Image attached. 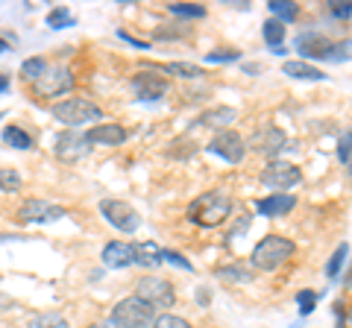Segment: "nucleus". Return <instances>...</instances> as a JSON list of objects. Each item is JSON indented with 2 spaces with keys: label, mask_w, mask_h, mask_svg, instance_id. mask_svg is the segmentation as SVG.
Returning <instances> with one entry per match:
<instances>
[{
  "label": "nucleus",
  "mask_w": 352,
  "mask_h": 328,
  "mask_svg": "<svg viewBox=\"0 0 352 328\" xmlns=\"http://www.w3.org/2000/svg\"><path fill=\"white\" fill-rule=\"evenodd\" d=\"M168 9L176 18H206V6L200 3H170Z\"/></svg>",
  "instance_id": "bb28decb"
},
{
  "label": "nucleus",
  "mask_w": 352,
  "mask_h": 328,
  "mask_svg": "<svg viewBox=\"0 0 352 328\" xmlns=\"http://www.w3.org/2000/svg\"><path fill=\"white\" fill-rule=\"evenodd\" d=\"M132 85V91H135L138 100H144V103H153V100H162L164 94H168V76H162L156 68H144V71H138L135 76L129 80Z\"/></svg>",
  "instance_id": "0eeeda50"
},
{
  "label": "nucleus",
  "mask_w": 352,
  "mask_h": 328,
  "mask_svg": "<svg viewBox=\"0 0 352 328\" xmlns=\"http://www.w3.org/2000/svg\"><path fill=\"white\" fill-rule=\"evenodd\" d=\"M232 214V196L226 191H206L188 205V220L200 229H217Z\"/></svg>",
  "instance_id": "f257e3e1"
},
{
  "label": "nucleus",
  "mask_w": 352,
  "mask_h": 328,
  "mask_svg": "<svg viewBox=\"0 0 352 328\" xmlns=\"http://www.w3.org/2000/svg\"><path fill=\"white\" fill-rule=\"evenodd\" d=\"M88 328H120L115 320H112V316H109V320H100V323H91V325H88Z\"/></svg>",
  "instance_id": "a19ab883"
},
{
  "label": "nucleus",
  "mask_w": 352,
  "mask_h": 328,
  "mask_svg": "<svg viewBox=\"0 0 352 328\" xmlns=\"http://www.w3.org/2000/svg\"><path fill=\"white\" fill-rule=\"evenodd\" d=\"M182 36H188V30H173V24H162L153 32V38H182Z\"/></svg>",
  "instance_id": "4c0bfd02"
},
{
  "label": "nucleus",
  "mask_w": 352,
  "mask_h": 328,
  "mask_svg": "<svg viewBox=\"0 0 352 328\" xmlns=\"http://www.w3.org/2000/svg\"><path fill=\"white\" fill-rule=\"evenodd\" d=\"M294 253H296L294 240L282 237V235H267V237H261V240H258L256 249H252L250 264L256 267V270L273 272V270H279L282 264H288V261L294 258Z\"/></svg>",
  "instance_id": "f03ea898"
},
{
  "label": "nucleus",
  "mask_w": 352,
  "mask_h": 328,
  "mask_svg": "<svg viewBox=\"0 0 352 328\" xmlns=\"http://www.w3.org/2000/svg\"><path fill=\"white\" fill-rule=\"evenodd\" d=\"M261 36H264V41H267V45L282 47V41H285V24H282V21H276V18H270L267 24H264Z\"/></svg>",
  "instance_id": "5701e85b"
},
{
  "label": "nucleus",
  "mask_w": 352,
  "mask_h": 328,
  "mask_svg": "<svg viewBox=\"0 0 352 328\" xmlns=\"http://www.w3.org/2000/svg\"><path fill=\"white\" fill-rule=\"evenodd\" d=\"M294 47L300 50L305 59H323V62H329L332 41H329L326 36H317V32H302V36H296Z\"/></svg>",
  "instance_id": "2eb2a0df"
},
{
  "label": "nucleus",
  "mask_w": 352,
  "mask_h": 328,
  "mask_svg": "<svg viewBox=\"0 0 352 328\" xmlns=\"http://www.w3.org/2000/svg\"><path fill=\"white\" fill-rule=\"evenodd\" d=\"M238 59H241L238 50H214L206 56V62H238Z\"/></svg>",
  "instance_id": "58836bf2"
},
{
  "label": "nucleus",
  "mask_w": 352,
  "mask_h": 328,
  "mask_svg": "<svg viewBox=\"0 0 352 328\" xmlns=\"http://www.w3.org/2000/svg\"><path fill=\"white\" fill-rule=\"evenodd\" d=\"M118 38H124V41H129V45H135L138 50H147V47H150V45H147V41H138V38H132V36H129V32H124V30H120V32H118Z\"/></svg>",
  "instance_id": "ea45409f"
},
{
  "label": "nucleus",
  "mask_w": 352,
  "mask_h": 328,
  "mask_svg": "<svg viewBox=\"0 0 352 328\" xmlns=\"http://www.w3.org/2000/svg\"><path fill=\"white\" fill-rule=\"evenodd\" d=\"M32 89H36L38 97L44 100H50V97H62L74 89V76L68 68H47L36 82H32Z\"/></svg>",
  "instance_id": "1a4fd4ad"
},
{
  "label": "nucleus",
  "mask_w": 352,
  "mask_h": 328,
  "mask_svg": "<svg viewBox=\"0 0 352 328\" xmlns=\"http://www.w3.org/2000/svg\"><path fill=\"white\" fill-rule=\"evenodd\" d=\"M162 261H164V249L156 246L153 240L135 246V264H141V267H159Z\"/></svg>",
  "instance_id": "aec40b11"
},
{
  "label": "nucleus",
  "mask_w": 352,
  "mask_h": 328,
  "mask_svg": "<svg viewBox=\"0 0 352 328\" xmlns=\"http://www.w3.org/2000/svg\"><path fill=\"white\" fill-rule=\"evenodd\" d=\"M150 328H194L185 316H176V314H162V316H156L153 320V325Z\"/></svg>",
  "instance_id": "7c9ffc66"
},
{
  "label": "nucleus",
  "mask_w": 352,
  "mask_h": 328,
  "mask_svg": "<svg viewBox=\"0 0 352 328\" xmlns=\"http://www.w3.org/2000/svg\"><path fill=\"white\" fill-rule=\"evenodd\" d=\"M153 305H147L144 299L138 296H129V299H120L115 308H112V320L120 328H147L153 325Z\"/></svg>",
  "instance_id": "20e7f679"
},
{
  "label": "nucleus",
  "mask_w": 352,
  "mask_h": 328,
  "mask_svg": "<svg viewBox=\"0 0 352 328\" xmlns=\"http://www.w3.org/2000/svg\"><path fill=\"white\" fill-rule=\"evenodd\" d=\"M27 328H71L68 323L62 320L59 314H53V311H47V314H36L30 320V325Z\"/></svg>",
  "instance_id": "393cba45"
},
{
  "label": "nucleus",
  "mask_w": 352,
  "mask_h": 328,
  "mask_svg": "<svg viewBox=\"0 0 352 328\" xmlns=\"http://www.w3.org/2000/svg\"><path fill=\"white\" fill-rule=\"evenodd\" d=\"M135 296L144 299L153 308H170L176 302V290L168 279H159V276H144L135 284Z\"/></svg>",
  "instance_id": "423d86ee"
},
{
  "label": "nucleus",
  "mask_w": 352,
  "mask_h": 328,
  "mask_svg": "<svg viewBox=\"0 0 352 328\" xmlns=\"http://www.w3.org/2000/svg\"><path fill=\"white\" fill-rule=\"evenodd\" d=\"M47 27H53V30L74 27V15H71L65 6H59V9H50V12H47Z\"/></svg>",
  "instance_id": "cd10ccee"
},
{
  "label": "nucleus",
  "mask_w": 352,
  "mask_h": 328,
  "mask_svg": "<svg viewBox=\"0 0 352 328\" xmlns=\"http://www.w3.org/2000/svg\"><path fill=\"white\" fill-rule=\"evenodd\" d=\"M338 159H340V164H346V161L352 159V129H349L344 138H340V144H338Z\"/></svg>",
  "instance_id": "e433bc0d"
},
{
  "label": "nucleus",
  "mask_w": 352,
  "mask_h": 328,
  "mask_svg": "<svg viewBox=\"0 0 352 328\" xmlns=\"http://www.w3.org/2000/svg\"><path fill=\"white\" fill-rule=\"evenodd\" d=\"M206 150L212 152V156H220L223 161H229V164H238L241 159H244L247 144H244V138H241L238 132L226 129V132H217L212 141H208Z\"/></svg>",
  "instance_id": "9d476101"
},
{
  "label": "nucleus",
  "mask_w": 352,
  "mask_h": 328,
  "mask_svg": "<svg viewBox=\"0 0 352 328\" xmlns=\"http://www.w3.org/2000/svg\"><path fill=\"white\" fill-rule=\"evenodd\" d=\"M6 89H9V76H6V73H0V94H3Z\"/></svg>",
  "instance_id": "79ce46f5"
},
{
  "label": "nucleus",
  "mask_w": 352,
  "mask_h": 328,
  "mask_svg": "<svg viewBox=\"0 0 352 328\" xmlns=\"http://www.w3.org/2000/svg\"><path fill=\"white\" fill-rule=\"evenodd\" d=\"M88 152H91V144H88V141H85V135L74 132V129H68V132L56 135V156H59L62 161L74 164V161L85 159Z\"/></svg>",
  "instance_id": "ddd939ff"
},
{
  "label": "nucleus",
  "mask_w": 352,
  "mask_h": 328,
  "mask_svg": "<svg viewBox=\"0 0 352 328\" xmlns=\"http://www.w3.org/2000/svg\"><path fill=\"white\" fill-rule=\"evenodd\" d=\"M238 112L232 106H214L208 108V112L200 115V126H208V129H217V132H226V126L235 124Z\"/></svg>",
  "instance_id": "a211bd4d"
},
{
  "label": "nucleus",
  "mask_w": 352,
  "mask_h": 328,
  "mask_svg": "<svg viewBox=\"0 0 352 328\" xmlns=\"http://www.w3.org/2000/svg\"><path fill=\"white\" fill-rule=\"evenodd\" d=\"M9 50V45H6V38H0V53H6Z\"/></svg>",
  "instance_id": "37998d69"
},
{
  "label": "nucleus",
  "mask_w": 352,
  "mask_h": 328,
  "mask_svg": "<svg viewBox=\"0 0 352 328\" xmlns=\"http://www.w3.org/2000/svg\"><path fill=\"white\" fill-rule=\"evenodd\" d=\"M329 62H352V38L335 41L332 53H329Z\"/></svg>",
  "instance_id": "473e14b6"
},
{
  "label": "nucleus",
  "mask_w": 352,
  "mask_h": 328,
  "mask_svg": "<svg viewBox=\"0 0 352 328\" xmlns=\"http://www.w3.org/2000/svg\"><path fill=\"white\" fill-rule=\"evenodd\" d=\"M346 164H349V167H346V173H349V179H352V159H349Z\"/></svg>",
  "instance_id": "c03bdc74"
},
{
  "label": "nucleus",
  "mask_w": 352,
  "mask_h": 328,
  "mask_svg": "<svg viewBox=\"0 0 352 328\" xmlns=\"http://www.w3.org/2000/svg\"><path fill=\"white\" fill-rule=\"evenodd\" d=\"M53 117L68 129H74L88 124V120H103V108L94 106L91 100H85V97H71V100H62L53 106Z\"/></svg>",
  "instance_id": "7ed1b4c3"
},
{
  "label": "nucleus",
  "mask_w": 352,
  "mask_h": 328,
  "mask_svg": "<svg viewBox=\"0 0 352 328\" xmlns=\"http://www.w3.org/2000/svg\"><path fill=\"white\" fill-rule=\"evenodd\" d=\"M261 185L264 188H270V191H288L294 188V185H300L302 182V170L296 167V164L291 161H267L264 164V170H261Z\"/></svg>",
  "instance_id": "39448f33"
},
{
  "label": "nucleus",
  "mask_w": 352,
  "mask_h": 328,
  "mask_svg": "<svg viewBox=\"0 0 352 328\" xmlns=\"http://www.w3.org/2000/svg\"><path fill=\"white\" fill-rule=\"evenodd\" d=\"M282 71L288 73L291 80H311V82H323V80H326V73H323L320 68H314L311 62H305V59H291V62H285Z\"/></svg>",
  "instance_id": "6ab92c4d"
},
{
  "label": "nucleus",
  "mask_w": 352,
  "mask_h": 328,
  "mask_svg": "<svg viewBox=\"0 0 352 328\" xmlns=\"http://www.w3.org/2000/svg\"><path fill=\"white\" fill-rule=\"evenodd\" d=\"M85 141L91 147H120L126 141V129L120 124H94L85 132Z\"/></svg>",
  "instance_id": "4468645a"
},
{
  "label": "nucleus",
  "mask_w": 352,
  "mask_h": 328,
  "mask_svg": "<svg viewBox=\"0 0 352 328\" xmlns=\"http://www.w3.org/2000/svg\"><path fill=\"white\" fill-rule=\"evenodd\" d=\"M164 261H170L173 267H182L185 272H191V270H194L191 261L185 258V255H179V253H173V249H164Z\"/></svg>",
  "instance_id": "c9c22d12"
},
{
  "label": "nucleus",
  "mask_w": 352,
  "mask_h": 328,
  "mask_svg": "<svg viewBox=\"0 0 352 328\" xmlns=\"http://www.w3.org/2000/svg\"><path fill=\"white\" fill-rule=\"evenodd\" d=\"M59 217H65V209L50 205L44 200H27V202H21V209H18V220L27 226L30 223H53V220H59Z\"/></svg>",
  "instance_id": "f8f14e48"
},
{
  "label": "nucleus",
  "mask_w": 352,
  "mask_h": 328,
  "mask_svg": "<svg viewBox=\"0 0 352 328\" xmlns=\"http://www.w3.org/2000/svg\"><path fill=\"white\" fill-rule=\"evenodd\" d=\"M217 276L226 279V281H238V284L252 281V272L247 267H223V270H217Z\"/></svg>",
  "instance_id": "2f4dec72"
},
{
  "label": "nucleus",
  "mask_w": 352,
  "mask_h": 328,
  "mask_svg": "<svg viewBox=\"0 0 352 328\" xmlns=\"http://www.w3.org/2000/svg\"><path fill=\"white\" fill-rule=\"evenodd\" d=\"M100 214L118 229V232H126V235L138 232V226H141L138 211L124 200H103L100 202Z\"/></svg>",
  "instance_id": "6e6552de"
},
{
  "label": "nucleus",
  "mask_w": 352,
  "mask_h": 328,
  "mask_svg": "<svg viewBox=\"0 0 352 328\" xmlns=\"http://www.w3.org/2000/svg\"><path fill=\"white\" fill-rule=\"evenodd\" d=\"M250 147L256 152L270 156V161H273V156H279V152L288 147V135H285L279 126H261V129H256V132L250 135Z\"/></svg>",
  "instance_id": "9b49d317"
},
{
  "label": "nucleus",
  "mask_w": 352,
  "mask_h": 328,
  "mask_svg": "<svg viewBox=\"0 0 352 328\" xmlns=\"http://www.w3.org/2000/svg\"><path fill=\"white\" fill-rule=\"evenodd\" d=\"M296 305H300V314L308 316L317 308V293L314 290H300V293H296Z\"/></svg>",
  "instance_id": "72a5a7b5"
},
{
  "label": "nucleus",
  "mask_w": 352,
  "mask_h": 328,
  "mask_svg": "<svg viewBox=\"0 0 352 328\" xmlns=\"http://www.w3.org/2000/svg\"><path fill=\"white\" fill-rule=\"evenodd\" d=\"M21 173L12 170V167H0V191H6V194H15L21 188Z\"/></svg>",
  "instance_id": "c85d7f7f"
},
{
  "label": "nucleus",
  "mask_w": 352,
  "mask_h": 328,
  "mask_svg": "<svg viewBox=\"0 0 352 328\" xmlns=\"http://www.w3.org/2000/svg\"><path fill=\"white\" fill-rule=\"evenodd\" d=\"M103 264L106 267H112V270H124L129 264H135V246L132 244H124V240H112V244H106L103 246Z\"/></svg>",
  "instance_id": "dca6fc26"
},
{
  "label": "nucleus",
  "mask_w": 352,
  "mask_h": 328,
  "mask_svg": "<svg viewBox=\"0 0 352 328\" xmlns=\"http://www.w3.org/2000/svg\"><path fill=\"white\" fill-rule=\"evenodd\" d=\"M44 71H47V62H44L41 56H32V59H27L24 65H21V76L30 80V82H36Z\"/></svg>",
  "instance_id": "a878e982"
},
{
  "label": "nucleus",
  "mask_w": 352,
  "mask_h": 328,
  "mask_svg": "<svg viewBox=\"0 0 352 328\" xmlns=\"http://www.w3.org/2000/svg\"><path fill=\"white\" fill-rule=\"evenodd\" d=\"M3 141H6V144H12L15 150H30L32 147V138L21 126H6L3 129Z\"/></svg>",
  "instance_id": "b1692460"
},
{
  "label": "nucleus",
  "mask_w": 352,
  "mask_h": 328,
  "mask_svg": "<svg viewBox=\"0 0 352 328\" xmlns=\"http://www.w3.org/2000/svg\"><path fill=\"white\" fill-rule=\"evenodd\" d=\"M329 12H332L335 18H340V21H346L352 15V3L349 0H332V3H329Z\"/></svg>",
  "instance_id": "f704fd0d"
},
{
  "label": "nucleus",
  "mask_w": 352,
  "mask_h": 328,
  "mask_svg": "<svg viewBox=\"0 0 352 328\" xmlns=\"http://www.w3.org/2000/svg\"><path fill=\"white\" fill-rule=\"evenodd\" d=\"M346 253H349L346 244H340V246L335 249L332 261L326 264V276H329V279H338V276H340V270H344V261H346Z\"/></svg>",
  "instance_id": "c756f323"
},
{
  "label": "nucleus",
  "mask_w": 352,
  "mask_h": 328,
  "mask_svg": "<svg viewBox=\"0 0 352 328\" xmlns=\"http://www.w3.org/2000/svg\"><path fill=\"white\" fill-rule=\"evenodd\" d=\"M159 73H173V76H182V80H197L203 76V71L191 62H168V65H153Z\"/></svg>",
  "instance_id": "412c9836"
},
{
  "label": "nucleus",
  "mask_w": 352,
  "mask_h": 328,
  "mask_svg": "<svg viewBox=\"0 0 352 328\" xmlns=\"http://www.w3.org/2000/svg\"><path fill=\"white\" fill-rule=\"evenodd\" d=\"M346 323H349V328H352V308H349V316H346Z\"/></svg>",
  "instance_id": "a18cd8bd"
},
{
  "label": "nucleus",
  "mask_w": 352,
  "mask_h": 328,
  "mask_svg": "<svg viewBox=\"0 0 352 328\" xmlns=\"http://www.w3.org/2000/svg\"><path fill=\"white\" fill-rule=\"evenodd\" d=\"M294 205H296V196H291V194H270V196H264V200L256 202V211L264 214V217H282V214H288Z\"/></svg>",
  "instance_id": "f3484780"
},
{
  "label": "nucleus",
  "mask_w": 352,
  "mask_h": 328,
  "mask_svg": "<svg viewBox=\"0 0 352 328\" xmlns=\"http://www.w3.org/2000/svg\"><path fill=\"white\" fill-rule=\"evenodd\" d=\"M267 9L276 15V21H282V24L285 21H294L296 15H300V6H296L294 0H270Z\"/></svg>",
  "instance_id": "4be33fe9"
}]
</instances>
